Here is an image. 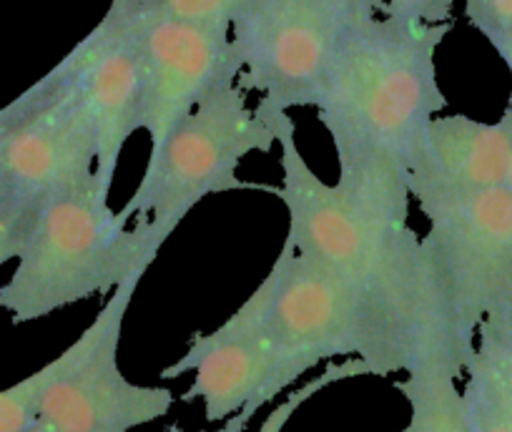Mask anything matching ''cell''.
Wrapping results in <instances>:
<instances>
[{
	"instance_id": "cell-28",
	"label": "cell",
	"mask_w": 512,
	"mask_h": 432,
	"mask_svg": "<svg viewBox=\"0 0 512 432\" xmlns=\"http://www.w3.org/2000/svg\"><path fill=\"white\" fill-rule=\"evenodd\" d=\"M507 189H512V161H510V169H507V181H505Z\"/></svg>"
},
{
	"instance_id": "cell-4",
	"label": "cell",
	"mask_w": 512,
	"mask_h": 432,
	"mask_svg": "<svg viewBox=\"0 0 512 432\" xmlns=\"http://www.w3.org/2000/svg\"><path fill=\"white\" fill-rule=\"evenodd\" d=\"M274 146L277 131L267 108H249L239 83L221 88L151 151L144 179L116 211L118 219L126 227L154 224L171 237L206 196L236 189L277 191V186L249 184L236 176L246 156L254 151L272 154Z\"/></svg>"
},
{
	"instance_id": "cell-10",
	"label": "cell",
	"mask_w": 512,
	"mask_h": 432,
	"mask_svg": "<svg viewBox=\"0 0 512 432\" xmlns=\"http://www.w3.org/2000/svg\"><path fill=\"white\" fill-rule=\"evenodd\" d=\"M123 18L134 23L139 38L141 131L149 134L151 151H156L201 101L239 83L241 66L231 31L224 28L166 18Z\"/></svg>"
},
{
	"instance_id": "cell-16",
	"label": "cell",
	"mask_w": 512,
	"mask_h": 432,
	"mask_svg": "<svg viewBox=\"0 0 512 432\" xmlns=\"http://www.w3.org/2000/svg\"><path fill=\"white\" fill-rule=\"evenodd\" d=\"M239 6L241 0H149L139 11L121 13V16L166 18V21H181L194 23V26L231 31V23H234Z\"/></svg>"
},
{
	"instance_id": "cell-27",
	"label": "cell",
	"mask_w": 512,
	"mask_h": 432,
	"mask_svg": "<svg viewBox=\"0 0 512 432\" xmlns=\"http://www.w3.org/2000/svg\"><path fill=\"white\" fill-rule=\"evenodd\" d=\"M497 56H500L502 61L507 63V71H510V78H512V43L507 48H502V51L497 53ZM507 111H510V114H512V88H510V103H507Z\"/></svg>"
},
{
	"instance_id": "cell-12",
	"label": "cell",
	"mask_w": 512,
	"mask_h": 432,
	"mask_svg": "<svg viewBox=\"0 0 512 432\" xmlns=\"http://www.w3.org/2000/svg\"><path fill=\"white\" fill-rule=\"evenodd\" d=\"M512 161V114L497 124L440 116L427 124L410 161L407 189L420 209L505 186Z\"/></svg>"
},
{
	"instance_id": "cell-7",
	"label": "cell",
	"mask_w": 512,
	"mask_h": 432,
	"mask_svg": "<svg viewBox=\"0 0 512 432\" xmlns=\"http://www.w3.org/2000/svg\"><path fill=\"white\" fill-rule=\"evenodd\" d=\"M141 279L113 289L86 332L51 362L31 432H131L169 415L176 402L169 387L136 385L118 365L123 319Z\"/></svg>"
},
{
	"instance_id": "cell-21",
	"label": "cell",
	"mask_w": 512,
	"mask_h": 432,
	"mask_svg": "<svg viewBox=\"0 0 512 432\" xmlns=\"http://www.w3.org/2000/svg\"><path fill=\"white\" fill-rule=\"evenodd\" d=\"M26 237V229L8 222V219H0V267L11 262V259H18Z\"/></svg>"
},
{
	"instance_id": "cell-25",
	"label": "cell",
	"mask_w": 512,
	"mask_h": 432,
	"mask_svg": "<svg viewBox=\"0 0 512 432\" xmlns=\"http://www.w3.org/2000/svg\"><path fill=\"white\" fill-rule=\"evenodd\" d=\"M487 324H492V327H495L497 330V335L502 337V340L507 342V345H510V350H512V314H505V317H492V319H485Z\"/></svg>"
},
{
	"instance_id": "cell-22",
	"label": "cell",
	"mask_w": 512,
	"mask_h": 432,
	"mask_svg": "<svg viewBox=\"0 0 512 432\" xmlns=\"http://www.w3.org/2000/svg\"><path fill=\"white\" fill-rule=\"evenodd\" d=\"M457 0H417V18L425 23H450Z\"/></svg>"
},
{
	"instance_id": "cell-3",
	"label": "cell",
	"mask_w": 512,
	"mask_h": 432,
	"mask_svg": "<svg viewBox=\"0 0 512 432\" xmlns=\"http://www.w3.org/2000/svg\"><path fill=\"white\" fill-rule=\"evenodd\" d=\"M166 242L154 224L126 227L93 176L36 216L16 272L0 287V309L13 324H26L111 294L128 279L144 277Z\"/></svg>"
},
{
	"instance_id": "cell-1",
	"label": "cell",
	"mask_w": 512,
	"mask_h": 432,
	"mask_svg": "<svg viewBox=\"0 0 512 432\" xmlns=\"http://www.w3.org/2000/svg\"><path fill=\"white\" fill-rule=\"evenodd\" d=\"M452 23L384 16L344 31L317 116L332 139L334 189L367 214L410 224V161L447 106L437 48Z\"/></svg>"
},
{
	"instance_id": "cell-14",
	"label": "cell",
	"mask_w": 512,
	"mask_h": 432,
	"mask_svg": "<svg viewBox=\"0 0 512 432\" xmlns=\"http://www.w3.org/2000/svg\"><path fill=\"white\" fill-rule=\"evenodd\" d=\"M462 395L475 432H512V350L487 322L477 330Z\"/></svg>"
},
{
	"instance_id": "cell-5",
	"label": "cell",
	"mask_w": 512,
	"mask_h": 432,
	"mask_svg": "<svg viewBox=\"0 0 512 432\" xmlns=\"http://www.w3.org/2000/svg\"><path fill=\"white\" fill-rule=\"evenodd\" d=\"M274 299L267 337L294 380L319 362L357 357L374 377L412 370V355L387 314L347 279L284 242L274 259Z\"/></svg>"
},
{
	"instance_id": "cell-23",
	"label": "cell",
	"mask_w": 512,
	"mask_h": 432,
	"mask_svg": "<svg viewBox=\"0 0 512 432\" xmlns=\"http://www.w3.org/2000/svg\"><path fill=\"white\" fill-rule=\"evenodd\" d=\"M256 415V410H241L239 415H234L231 420L221 422V427H216V430H196V432H244L246 427H249L251 417ZM164 432H186L181 425H169Z\"/></svg>"
},
{
	"instance_id": "cell-13",
	"label": "cell",
	"mask_w": 512,
	"mask_h": 432,
	"mask_svg": "<svg viewBox=\"0 0 512 432\" xmlns=\"http://www.w3.org/2000/svg\"><path fill=\"white\" fill-rule=\"evenodd\" d=\"M191 372L194 382L181 400L199 397L206 420L219 425L241 410L259 412L297 382L267 332L214 347L196 360Z\"/></svg>"
},
{
	"instance_id": "cell-6",
	"label": "cell",
	"mask_w": 512,
	"mask_h": 432,
	"mask_svg": "<svg viewBox=\"0 0 512 432\" xmlns=\"http://www.w3.org/2000/svg\"><path fill=\"white\" fill-rule=\"evenodd\" d=\"M96 176V136L71 83L46 73L0 108V219L33 227L48 204Z\"/></svg>"
},
{
	"instance_id": "cell-17",
	"label": "cell",
	"mask_w": 512,
	"mask_h": 432,
	"mask_svg": "<svg viewBox=\"0 0 512 432\" xmlns=\"http://www.w3.org/2000/svg\"><path fill=\"white\" fill-rule=\"evenodd\" d=\"M51 362L26 380L0 390V432H31L38 420L41 400L51 382Z\"/></svg>"
},
{
	"instance_id": "cell-26",
	"label": "cell",
	"mask_w": 512,
	"mask_h": 432,
	"mask_svg": "<svg viewBox=\"0 0 512 432\" xmlns=\"http://www.w3.org/2000/svg\"><path fill=\"white\" fill-rule=\"evenodd\" d=\"M149 0H113L111 3V11L116 13H134L139 11L141 6H146Z\"/></svg>"
},
{
	"instance_id": "cell-18",
	"label": "cell",
	"mask_w": 512,
	"mask_h": 432,
	"mask_svg": "<svg viewBox=\"0 0 512 432\" xmlns=\"http://www.w3.org/2000/svg\"><path fill=\"white\" fill-rule=\"evenodd\" d=\"M367 375H372V370L367 367V362L357 360V357H347V360L342 362H334V365H329L322 375H317L314 380H309L307 385L289 392L277 407H272V412H269L267 420L262 422L259 432H284V427H287V422L292 420L294 412H297L304 402L312 400L317 392H322L324 387L334 385V382L352 380V377H367Z\"/></svg>"
},
{
	"instance_id": "cell-2",
	"label": "cell",
	"mask_w": 512,
	"mask_h": 432,
	"mask_svg": "<svg viewBox=\"0 0 512 432\" xmlns=\"http://www.w3.org/2000/svg\"><path fill=\"white\" fill-rule=\"evenodd\" d=\"M267 111L277 131L284 174L274 194L287 206V242L294 252L367 294L400 332L412 355V370L437 362L465 375L477 332L467 330L447 304L422 237L410 224L357 209L334 186L324 184L299 151L289 111Z\"/></svg>"
},
{
	"instance_id": "cell-11",
	"label": "cell",
	"mask_w": 512,
	"mask_h": 432,
	"mask_svg": "<svg viewBox=\"0 0 512 432\" xmlns=\"http://www.w3.org/2000/svg\"><path fill=\"white\" fill-rule=\"evenodd\" d=\"M51 73L71 83L86 108L96 136V184L111 199L123 146L141 131V53L136 26L108 11Z\"/></svg>"
},
{
	"instance_id": "cell-24",
	"label": "cell",
	"mask_w": 512,
	"mask_h": 432,
	"mask_svg": "<svg viewBox=\"0 0 512 432\" xmlns=\"http://www.w3.org/2000/svg\"><path fill=\"white\" fill-rule=\"evenodd\" d=\"M387 13L402 18H417V0H387ZM420 21V18H417Z\"/></svg>"
},
{
	"instance_id": "cell-19",
	"label": "cell",
	"mask_w": 512,
	"mask_h": 432,
	"mask_svg": "<svg viewBox=\"0 0 512 432\" xmlns=\"http://www.w3.org/2000/svg\"><path fill=\"white\" fill-rule=\"evenodd\" d=\"M465 16L497 53L512 43V0H465Z\"/></svg>"
},
{
	"instance_id": "cell-15",
	"label": "cell",
	"mask_w": 512,
	"mask_h": 432,
	"mask_svg": "<svg viewBox=\"0 0 512 432\" xmlns=\"http://www.w3.org/2000/svg\"><path fill=\"white\" fill-rule=\"evenodd\" d=\"M457 370L447 365H420L395 382L410 405V420L400 432H475Z\"/></svg>"
},
{
	"instance_id": "cell-8",
	"label": "cell",
	"mask_w": 512,
	"mask_h": 432,
	"mask_svg": "<svg viewBox=\"0 0 512 432\" xmlns=\"http://www.w3.org/2000/svg\"><path fill=\"white\" fill-rule=\"evenodd\" d=\"M347 23L324 0H241L231 23L239 86L259 106H317Z\"/></svg>"
},
{
	"instance_id": "cell-20",
	"label": "cell",
	"mask_w": 512,
	"mask_h": 432,
	"mask_svg": "<svg viewBox=\"0 0 512 432\" xmlns=\"http://www.w3.org/2000/svg\"><path fill=\"white\" fill-rule=\"evenodd\" d=\"M324 3L334 8L347 26H357L387 13V0H324Z\"/></svg>"
},
{
	"instance_id": "cell-9",
	"label": "cell",
	"mask_w": 512,
	"mask_h": 432,
	"mask_svg": "<svg viewBox=\"0 0 512 432\" xmlns=\"http://www.w3.org/2000/svg\"><path fill=\"white\" fill-rule=\"evenodd\" d=\"M422 237L447 304L467 330L512 314V189L475 191L422 209Z\"/></svg>"
}]
</instances>
